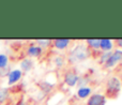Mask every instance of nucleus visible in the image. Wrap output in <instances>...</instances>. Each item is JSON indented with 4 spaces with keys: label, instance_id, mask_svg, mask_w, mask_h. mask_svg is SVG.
<instances>
[{
    "label": "nucleus",
    "instance_id": "1",
    "mask_svg": "<svg viewBox=\"0 0 122 105\" xmlns=\"http://www.w3.org/2000/svg\"><path fill=\"white\" fill-rule=\"evenodd\" d=\"M91 52L86 45H77L71 51L69 55V61L71 63H79L88 59Z\"/></svg>",
    "mask_w": 122,
    "mask_h": 105
},
{
    "label": "nucleus",
    "instance_id": "2",
    "mask_svg": "<svg viewBox=\"0 0 122 105\" xmlns=\"http://www.w3.org/2000/svg\"><path fill=\"white\" fill-rule=\"evenodd\" d=\"M107 88H106V94L109 97H117L119 91L121 90V82L117 76H112L107 80Z\"/></svg>",
    "mask_w": 122,
    "mask_h": 105
},
{
    "label": "nucleus",
    "instance_id": "3",
    "mask_svg": "<svg viewBox=\"0 0 122 105\" xmlns=\"http://www.w3.org/2000/svg\"><path fill=\"white\" fill-rule=\"evenodd\" d=\"M121 61H122V51L121 49H116L115 52H112V55L109 56V58L104 63V68L109 69V68H112L116 64H118Z\"/></svg>",
    "mask_w": 122,
    "mask_h": 105
},
{
    "label": "nucleus",
    "instance_id": "4",
    "mask_svg": "<svg viewBox=\"0 0 122 105\" xmlns=\"http://www.w3.org/2000/svg\"><path fill=\"white\" fill-rule=\"evenodd\" d=\"M79 80V76L73 71H67L64 74V83L69 87H74L78 84Z\"/></svg>",
    "mask_w": 122,
    "mask_h": 105
},
{
    "label": "nucleus",
    "instance_id": "5",
    "mask_svg": "<svg viewBox=\"0 0 122 105\" xmlns=\"http://www.w3.org/2000/svg\"><path fill=\"white\" fill-rule=\"evenodd\" d=\"M106 98L105 95L100 94V93H94L90 95L87 102V105H105Z\"/></svg>",
    "mask_w": 122,
    "mask_h": 105
},
{
    "label": "nucleus",
    "instance_id": "6",
    "mask_svg": "<svg viewBox=\"0 0 122 105\" xmlns=\"http://www.w3.org/2000/svg\"><path fill=\"white\" fill-rule=\"evenodd\" d=\"M23 76V72L21 70H13L9 73V80H8V84L9 85H14L15 83H17L19 79L21 78Z\"/></svg>",
    "mask_w": 122,
    "mask_h": 105
},
{
    "label": "nucleus",
    "instance_id": "7",
    "mask_svg": "<svg viewBox=\"0 0 122 105\" xmlns=\"http://www.w3.org/2000/svg\"><path fill=\"white\" fill-rule=\"evenodd\" d=\"M70 42H71V41H70L69 39H56V40L53 41L54 46H55L56 48L60 49V51H63V49L67 48L70 45Z\"/></svg>",
    "mask_w": 122,
    "mask_h": 105
},
{
    "label": "nucleus",
    "instance_id": "8",
    "mask_svg": "<svg viewBox=\"0 0 122 105\" xmlns=\"http://www.w3.org/2000/svg\"><path fill=\"white\" fill-rule=\"evenodd\" d=\"M27 55L29 57H39L42 55V47L39 45H31L28 47L27 49Z\"/></svg>",
    "mask_w": 122,
    "mask_h": 105
},
{
    "label": "nucleus",
    "instance_id": "9",
    "mask_svg": "<svg viewBox=\"0 0 122 105\" xmlns=\"http://www.w3.org/2000/svg\"><path fill=\"white\" fill-rule=\"evenodd\" d=\"M91 92H92V90H91L90 87L81 86V87H79V88H78L77 95H78V98H80V99H86V98L90 97Z\"/></svg>",
    "mask_w": 122,
    "mask_h": 105
},
{
    "label": "nucleus",
    "instance_id": "10",
    "mask_svg": "<svg viewBox=\"0 0 122 105\" xmlns=\"http://www.w3.org/2000/svg\"><path fill=\"white\" fill-rule=\"evenodd\" d=\"M114 46L112 42L109 39H101L100 40V48L104 52H110Z\"/></svg>",
    "mask_w": 122,
    "mask_h": 105
},
{
    "label": "nucleus",
    "instance_id": "11",
    "mask_svg": "<svg viewBox=\"0 0 122 105\" xmlns=\"http://www.w3.org/2000/svg\"><path fill=\"white\" fill-rule=\"evenodd\" d=\"M20 68H21V70L25 72L30 71V70L33 68V61H32L30 58H25L20 62Z\"/></svg>",
    "mask_w": 122,
    "mask_h": 105
},
{
    "label": "nucleus",
    "instance_id": "12",
    "mask_svg": "<svg viewBox=\"0 0 122 105\" xmlns=\"http://www.w3.org/2000/svg\"><path fill=\"white\" fill-rule=\"evenodd\" d=\"M87 44L89 47H92L94 49L100 48V40L99 39H89L87 40Z\"/></svg>",
    "mask_w": 122,
    "mask_h": 105
},
{
    "label": "nucleus",
    "instance_id": "13",
    "mask_svg": "<svg viewBox=\"0 0 122 105\" xmlns=\"http://www.w3.org/2000/svg\"><path fill=\"white\" fill-rule=\"evenodd\" d=\"M8 62H9L8 56L4 55V54H0V69H4V68H6Z\"/></svg>",
    "mask_w": 122,
    "mask_h": 105
},
{
    "label": "nucleus",
    "instance_id": "14",
    "mask_svg": "<svg viewBox=\"0 0 122 105\" xmlns=\"http://www.w3.org/2000/svg\"><path fill=\"white\" fill-rule=\"evenodd\" d=\"M9 95V91L8 89H0V103H3Z\"/></svg>",
    "mask_w": 122,
    "mask_h": 105
},
{
    "label": "nucleus",
    "instance_id": "15",
    "mask_svg": "<svg viewBox=\"0 0 122 105\" xmlns=\"http://www.w3.org/2000/svg\"><path fill=\"white\" fill-rule=\"evenodd\" d=\"M40 86H41V88H42L43 90L45 91V92H49V91H51V89H53V85L49 84V83H47V82H43V83H41Z\"/></svg>",
    "mask_w": 122,
    "mask_h": 105
},
{
    "label": "nucleus",
    "instance_id": "16",
    "mask_svg": "<svg viewBox=\"0 0 122 105\" xmlns=\"http://www.w3.org/2000/svg\"><path fill=\"white\" fill-rule=\"evenodd\" d=\"M64 58L63 57H61V56H58V57H56L55 58V64L57 65V67H59L61 68L63 64H64Z\"/></svg>",
    "mask_w": 122,
    "mask_h": 105
},
{
    "label": "nucleus",
    "instance_id": "17",
    "mask_svg": "<svg viewBox=\"0 0 122 105\" xmlns=\"http://www.w3.org/2000/svg\"><path fill=\"white\" fill-rule=\"evenodd\" d=\"M112 55V52H104L103 54L101 55V63H105L106 60H107L108 58H109V56Z\"/></svg>",
    "mask_w": 122,
    "mask_h": 105
},
{
    "label": "nucleus",
    "instance_id": "18",
    "mask_svg": "<svg viewBox=\"0 0 122 105\" xmlns=\"http://www.w3.org/2000/svg\"><path fill=\"white\" fill-rule=\"evenodd\" d=\"M36 43L39 44V46H48L49 44L51 43V40H38L36 41Z\"/></svg>",
    "mask_w": 122,
    "mask_h": 105
},
{
    "label": "nucleus",
    "instance_id": "19",
    "mask_svg": "<svg viewBox=\"0 0 122 105\" xmlns=\"http://www.w3.org/2000/svg\"><path fill=\"white\" fill-rule=\"evenodd\" d=\"M116 44L118 45V46L122 47V39H117V40H116Z\"/></svg>",
    "mask_w": 122,
    "mask_h": 105
},
{
    "label": "nucleus",
    "instance_id": "20",
    "mask_svg": "<svg viewBox=\"0 0 122 105\" xmlns=\"http://www.w3.org/2000/svg\"><path fill=\"white\" fill-rule=\"evenodd\" d=\"M16 105H26V104H25V103H24V102H23V101H20V102H19V103H17Z\"/></svg>",
    "mask_w": 122,
    "mask_h": 105
}]
</instances>
